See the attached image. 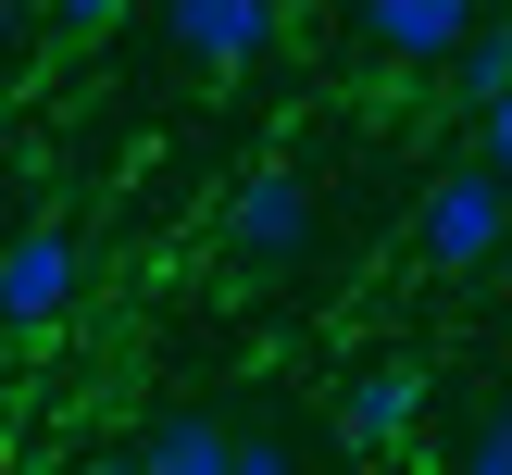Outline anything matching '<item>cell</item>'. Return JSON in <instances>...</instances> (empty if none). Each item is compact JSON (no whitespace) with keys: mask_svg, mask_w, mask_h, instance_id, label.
<instances>
[{"mask_svg":"<svg viewBox=\"0 0 512 475\" xmlns=\"http://www.w3.org/2000/svg\"><path fill=\"white\" fill-rule=\"evenodd\" d=\"M163 25H175V50L200 75H238V63L275 50V0H163Z\"/></svg>","mask_w":512,"mask_h":475,"instance_id":"4","label":"cell"},{"mask_svg":"<svg viewBox=\"0 0 512 475\" xmlns=\"http://www.w3.org/2000/svg\"><path fill=\"white\" fill-rule=\"evenodd\" d=\"M475 163L512 175V100H488V113H475Z\"/></svg>","mask_w":512,"mask_h":475,"instance_id":"11","label":"cell"},{"mask_svg":"<svg viewBox=\"0 0 512 475\" xmlns=\"http://www.w3.org/2000/svg\"><path fill=\"white\" fill-rule=\"evenodd\" d=\"M463 475H512V400H500V413L463 438Z\"/></svg>","mask_w":512,"mask_h":475,"instance_id":"9","label":"cell"},{"mask_svg":"<svg viewBox=\"0 0 512 475\" xmlns=\"http://www.w3.org/2000/svg\"><path fill=\"white\" fill-rule=\"evenodd\" d=\"M225 475H300V463H288V438H250V425H238V450H225Z\"/></svg>","mask_w":512,"mask_h":475,"instance_id":"10","label":"cell"},{"mask_svg":"<svg viewBox=\"0 0 512 475\" xmlns=\"http://www.w3.org/2000/svg\"><path fill=\"white\" fill-rule=\"evenodd\" d=\"M225 250H238V275H288L300 250H313V175L263 163L238 200H225Z\"/></svg>","mask_w":512,"mask_h":475,"instance_id":"2","label":"cell"},{"mask_svg":"<svg viewBox=\"0 0 512 475\" xmlns=\"http://www.w3.org/2000/svg\"><path fill=\"white\" fill-rule=\"evenodd\" d=\"M413 425H425V375H413V363H363V375L338 388V438H350V450H400Z\"/></svg>","mask_w":512,"mask_h":475,"instance_id":"6","label":"cell"},{"mask_svg":"<svg viewBox=\"0 0 512 475\" xmlns=\"http://www.w3.org/2000/svg\"><path fill=\"white\" fill-rule=\"evenodd\" d=\"M75 288H88V250H75L63 225H25V238H0V325H13V338L63 325V313H75Z\"/></svg>","mask_w":512,"mask_h":475,"instance_id":"3","label":"cell"},{"mask_svg":"<svg viewBox=\"0 0 512 475\" xmlns=\"http://www.w3.org/2000/svg\"><path fill=\"white\" fill-rule=\"evenodd\" d=\"M450 88H463V113H488V100H512V13H488L463 38V63H450Z\"/></svg>","mask_w":512,"mask_h":475,"instance_id":"8","label":"cell"},{"mask_svg":"<svg viewBox=\"0 0 512 475\" xmlns=\"http://www.w3.org/2000/svg\"><path fill=\"white\" fill-rule=\"evenodd\" d=\"M500 238H512V175H488V163H450L438 188L413 200V250H425L438 275L500 263Z\"/></svg>","mask_w":512,"mask_h":475,"instance_id":"1","label":"cell"},{"mask_svg":"<svg viewBox=\"0 0 512 475\" xmlns=\"http://www.w3.org/2000/svg\"><path fill=\"white\" fill-rule=\"evenodd\" d=\"M225 450H238L225 413H163V425L138 438V475H225Z\"/></svg>","mask_w":512,"mask_h":475,"instance_id":"7","label":"cell"},{"mask_svg":"<svg viewBox=\"0 0 512 475\" xmlns=\"http://www.w3.org/2000/svg\"><path fill=\"white\" fill-rule=\"evenodd\" d=\"M475 25H488V0H363V38L388 63H463Z\"/></svg>","mask_w":512,"mask_h":475,"instance_id":"5","label":"cell"},{"mask_svg":"<svg viewBox=\"0 0 512 475\" xmlns=\"http://www.w3.org/2000/svg\"><path fill=\"white\" fill-rule=\"evenodd\" d=\"M88 475H138V450H100V463H88Z\"/></svg>","mask_w":512,"mask_h":475,"instance_id":"13","label":"cell"},{"mask_svg":"<svg viewBox=\"0 0 512 475\" xmlns=\"http://www.w3.org/2000/svg\"><path fill=\"white\" fill-rule=\"evenodd\" d=\"M50 13H63L75 38H100V25H125V0H50Z\"/></svg>","mask_w":512,"mask_h":475,"instance_id":"12","label":"cell"}]
</instances>
